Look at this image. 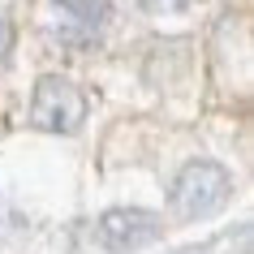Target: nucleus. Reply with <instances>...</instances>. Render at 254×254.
<instances>
[{
    "label": "nucleus",
    "instance_id": "f257e3e1",
    "mask_svg": "<svg viewBox=\"0 0 254 254\" xmlns=\"http://www.w3.org/2000/svg\"><path fill=\"white\" fill-rule=\"evenodd\" d=\"M233 198V177L228 168L211 160H194L181 168V177L173 181V211L181 220H202V215L220 211Z\"/></svg>",
    "mask_w": 254,
    "mask_h": 254
},
{
    "label": "nucleus",
    "instance_id": "f03ea898",
    "mask_svg": "<svg viewBox=\"0 0 254 254\" xmlns=\"http://www.w3.org/2000/svg\"><path fill=\"white\" fill-rule=\"evenodd\" d=\"M86 117V99L69 78L61 73H48L35 86V99H30V125L35 129H48V134H73Z\"/></svg>",
    "mask_w": 254,
    "mask_h": 254
},
{
    "label": "nucleus",
    "instance_id": "7ed1b4c3",
    "mask_svg": "<svg viewBox=\"0 0 254 254\" xmlns=\"http://www.w3.org/2000/svg\"><path fill=\"white\" fill-rule=\"evenodd\" d=\"M108 26V0H52L48 35L61 48H91Z\"/></svg>",
    "mask_w": 254,
    "mask_h": 254
},
{
    "label": "nucleus",
    "instance_id": "20e7f679",
    "mask_svg": "<svg viewBox=\"0 0 254 254\" xmlns=\"http://www.w3.org/2000/svg\"><path fill=\"white\" fill-rule=\"evenodd\" d=\"M164 233V220L155 211H138V207H112V211L99 215L95 224V241L112 254H129V250H142Z\"/></svg>",
    "mask_w": 254,
    "mask_h": 254
},
{
    "label": "nucleus",
    "instance_id": "39448f33",
    "mask_svg": "<svg viewBox=\"0 0 254 254\" xmlns=\"http://www.w3.org/2000/svg\"><path fill=\"white\" fill-rule=\"evenodd\" d=\"M190 0H142V9H151V13H177V9H186Z\"/></svg>",
    "mask_w": 254,
    "mask_h": 254
},
{
    "label": "nucleus",
    "instance_id": "423d86ee",
    "mask_svg": "<svg viewBox=\"0 0 254 254\" xmlns=\"http://www.w3.org/2000/svg\"><path fill=\"white\" fill-rule=\"evenodd\" d=\"M9 48H13V26H9V22L0 17V61L9 56Z\"/></svg>",
    "mask_w": 254,
    "mask_h": 254
}]
</instances>
